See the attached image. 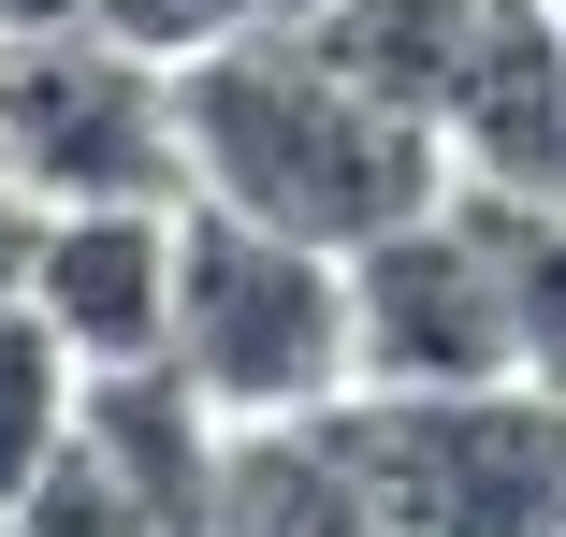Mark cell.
Returning <instances> with one entry per match:
<instances>
[{"mask_svg":"<svg viewBox=\"0 0 566 537\" xmlns=\"http://www.w3.org/2000/svg\"><path fill=\"white\" fill-rule=\"evenodd\" d=\"M175 117H189V175L305 248H378L392 219L465 189L450 131L378 102L364 73H334L319 30H248V44L175 59Z\"/></svg>","mask_w":566,"mask_h":537,"instance_id":"6da1fadb","label":"cell"},{"mask_svg":"<svg viewBox=\"0 0 566 537\" xmlns=\"http://www.w3.org/2000/svg\"><path fill=\"white\" fill-rule=\"evenodd\" d=\"M175 364L233 421H319L364 392V319H349V248H305L248 203L189 189L175 203Z\"/></svg>","mask_w":566,"mask_h":537,"instance_id":"7a4b0ae2","label":"cell"},{"mask_svg":"<svg viewBox=\"0 0 566 537\" xmlns=\"http://www.w3.org/2000/svg\"><path fill=\"white\" fill-rule=\"evenodd\" d=\"M392 537H566V392H349L319 407Z\"/></svg>","mask_w":566,"mask_h":537,"instance_id":"3957f363","label":"cell"},{"mask_svg":"<svg viewBox=\"0 0 566 537\" xmlns=\"http://www.w3.org/2000/svg\"><path fill=\"white\" fill-rule=\"evenodd\" d=\"M0 175L44 219L59 203H189V117H175V59L117 30H30L0 44Z\"/></svg>","mask_w":566,"mask_h":537,"instance_id":"277c9868","label":"cell"},{"mask_svg":"<svg viewBox=\"0 0 566 537\" xmlns=\"http://www.w3.org/2000/svg\"><path fill=\"white\" fill-rule=\"evenodd\" d=\"M349 319H364V392H480V378H523V335H509V262H494V219L465 189L392 219L378 248H349Z\"/></svg>","mask_w":566,"mask_h":537,"instance_id":"5b68a950","label":"cell"},{"mask_svg":"<svg viewBox=\"0 0 566 537\" xmlns=\"http://www.w3.org/2000/svg\"><path fill=\"white\" fill-rule=\"evenodd\" d=\"M30 305L73 364H160L175 349V203H59Z\"/></svg>","mask_w":566,"mask_h":537,"instance_id":"8992f818","label":"cell"},{"mask_svg":"<svg viewBox=\"0 0 566 537\" xmlns=\"http://www.w3.org/2000/svg\"><path fill=\"white\" fill-rule=\"evenodd\" d=\"M436 131H450L465 189H566V15L552 0H494V30L465 44Z\"/></svg>","mask_w":566,"mask_h":537,"instance_id":"52a82bcc","label":"cell"},{"mask_svg":"<svg viewBox=\"0 0 566 537\" xmlns=\"http://www.w3.org/2000/svg\"><path fill=\"white\" fill-rule=\"evenodd\" d=\"M203 537H392L364 465L334 451V421H233V465H218V523Z\"/></svg>","mask_w":566,"mask_h":537,"instance_id":"ba28073f","label":"cell"},{"mask_svg":"<svg viewBox=\"0 0 566 537\" xmlns=\"http://www.w3.org/2000/svg\"><path fill=\"white\" fill-rule=\"evenodd\" d=\"M319 59L334 73H364L378 102H407V117H436L450 73H465V44L494 30V0H319Z\"/></svg>","mask_w":566,"mask_h":537,"instance_id":"9c48e42d","label":"cell"},{"mask_svg":"<svg viewBox=\"0 0 566 537\" xmlns=\"http://www.w3.org/2000/svg\"><path fill=\"white\" fill-rule=\"evenodd\" d=\"M494 219V262H509V335H523V378L566 392V189H465Z\"/></svg>","mask_w":566,"mask_h":537,"instance_id":"30bf717a","label":"cell"},{"mask_svg":"<svg viewBox=\"0 0 566 537\" xmlns=\"http://www.w3.org/2000/svg\"><path fill=\"white\" fill-rule=\"evenodd\" d=\"M73 407H87V364L59 349V319H44V305H15V319H0V508H15V494L59 465Z\"/></svg>","mask_w":566,"mask_h":537,"instance_id":"8fae6325","label":"cell"},{"mask_svg":"<svg viewBox=\"0 0 566 537\" xmlns=\"http://www.w3.org/2000/svg\"><path fill=\"white\" fill-rule=\"evenodd\" d=\"M0 523H15V537H175V523L132 494V465H117V451H87V421L59 436V465H44L15 508H0Z\"/></svg>","mask_w":566,"mask_h":537,"instance_id":"7c38bea8","label":"cell"},{"mask_svg":"<svg viewBox=\"0 0 566 537\" xmlns=\"http://www.w3.org/2000/svg\"><path fill=\"white\" fill-rule=\"evenodd\" d=\"M319 0H87V30H117L146 59H203V44H248V30H305Z\"/></svg>","mask_w":566,"mask_h":537,"instance_id":"4fadbf2b","label":"cell"},{"mask_svg":"<svg viewBox=\"0 0 566 537\" xmlns=\"http://www.w3.org/2000/svg\"><path fill=\"white\" fill-rule=\"evenodd\" d=\"M30 262H44V203H30L15 175H0V319L30 305Z\"/></svg>","mask_w":566,"mask_h":537,"instance_id":"5bb4252c","label":"cell"},{"mask_svg":"<svg viewBox=\"0 0 566 537\" xmlns=\"http://www.w3.org/2000/svg\"><path fill=\"white\" fill-rule=\"evenodd\" d=\"M30 30H87V0H0V44H30Z\"/></svg>","mask_w":566,"mask_h":537,"instance_id":"9a60e30c","label":"cell"},{"mask_svg":"<svg viewBox=\"0 0 566 537\" xmlns=\"http://www.w3.org/2000/svg\"><path fill=\"white\" fill-rule=\"evenodd\" d=\"M552 15H566V0H552Z\"/></svg>","mask_w":566,"mask_h":537,"instance_id":"2e32d148","label":"cell"}]
</instances>
